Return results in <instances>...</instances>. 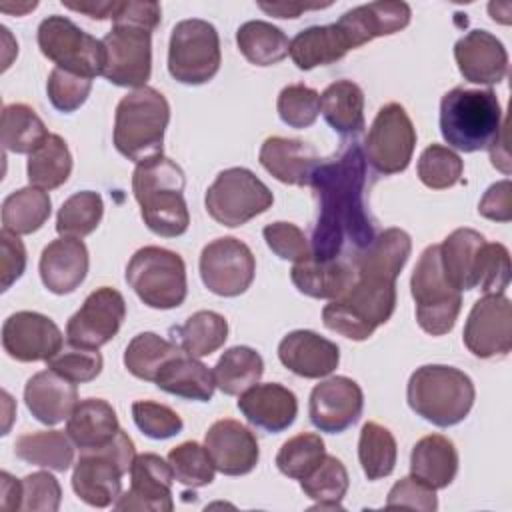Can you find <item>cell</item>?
I'll list each match as a JSON object with an SVG mask.
<instances>
[{
    "mask_svg": "<svg viewBox=\"0 0 512 512\" xmlns=\"http://www.w3.org/2000/svg\"><path fill=\"white\" fill-rule=\"evenodd\" d=\"M262 374L264 360L250 346L228 348L212 368L216 388L228 396H240L244 390L258 384Z\"/></svg>",
    "mask_w": 512,
    "mask_h": 512,
    "instance_id": "obj_40",
    "label": "cell"
},
{
    "mask_svg": "<svg viewBox=\"0 0 512 512\" xmlns=\"http://www.w3.org/2000/svg\"><path fill=\"white\" fill-rule=\"evenodd\" d=\"M262 236L268 248L282 260L296 264L312 258V248L306 234L292 222H272L264 226Z\"/></svg>",
    "mask_w": 512,
    "mask_h": 512,
    "instance_id": "obj_55",
    "label": "cell"
},
{
    "mask_svg": "<svg viewBox=\"0 0 512 512\" xmlns=\"http://www.w3.org/2000/svg\"><path fill=\"white\" fill-rule=\"evenodd\" d=\"M26 270V248L18 234L0 232V286L8 290Z\"/></svg>",
    "mask_w": 512,
    "mask_h": 512,
    "instance_id": "obj_59",
    "label": "cell"
},
{
    "mask_svg": "<svg viewBox=\"0 0 512 512\" xmlns=\"http://www.w3.org/2000/svg\"><path fill=\"white\" fill-rule=\"evenodd\" d=\"M170 122V104L162 92L144 86L128 92L116 106L114 146L132 160L142 162L162 154L164 132Z\"/></svg>",
    "mask_w": 512,
    "mask_h": 512,
    "instance_id": "obj_5",
    "label": "cell"
},
{
    "mask_svg": "<svg viewBox=\"0 0 512 512\" xmlns=\"http://www.w3.org/2000/svg\"><path fill=\"white\" fill-rule=\"evenodd\" d=\"M412 252L410 234L402 228H386L354 258V270L360 278L396 282Z\"/></svg>",
    "mask_w": 512,
    "mask_h": 512,
    "instance_id": "obj_30",
    "label": "cell"
},
{
    "mask_svg": "<svg viewBox=\"0 0 512 512\" xmlns=\"http://www.w3.org/2000/svg\"><path fill=\"white\" fill-rule=\"evenodd\" d=\"M398 458L396 438L378 422H366L360 430L358 460L368 480H380L392 474Z\"/></svg>",
    "mask_w": 512,
    "mask_h": 512,
    "instance_id": "obj_46",
    "label": "cell"
},
{
    "mask_svg": "<svg viewBox=\"0 0 512 512\" xmlns=\"http://www.w3.org/2000/svg\"><path fill=\"white\" fill-rule=\"evenodd\" d=\"M396 308V282L356 276L352 288L322 310V322L328 330L362 342L378 326L386 324Z\"/></svg>",
    "mask_w": 512,
    "mask_h": 512,
    "instance_id": "obj_6",
    "label": "cell"
},
{
    "mask_svg": "<svg viewBox=\"0 0 512 512\" xmlns=\"http://www.w3.org/2000/svg\"><path fill=\"white\" fill-rule=\"evenodd\" d=\"M200 278L218 296L234 298L244 294L256 274L252 250L238 238L224 236L208 242L200 254Z\"/></svg>",
    "mask_w": 512,
    "mask_h": 512,
    "instance_id": "obj_15",
    "label": "cell"
},
{
    "mask_svg": "<svg viewBox=\"0 0 512 512\" xmlns=\"http://www.w3.org/2000/svg\"><path fill=\"white\" fill-rule=\"evenodd\" d=\"M386 508H410V510L434 512L438 508L436 490L426 486L414 476L400 478L388 492Z\"/></svg>",
    "mask_w": 512,
    "mask_h": 512,
    "instance_id": "obj_58",
    "label": "cell"
},
{
    "mask_svg": "<svg viewBox=\"0 0 512 512\" xmlns=\"http://www.w3.org/2000/svg\"><path fill=\"white\" fill-rule=\"evenodd\" d=\"M64 346L56 322L40 312L20 310L2 324V348L18 362H48Z\"/></svg>",
    "mask_w": 512,
    "mask_h": 512,
    "instance_id": "obj_18",
    "label": "cell"
},
{
    "mask_svg": "<svg viewBox=\"0 0 512 512\" xmlns=\"http://www.w3.org/2000/svg\"><path fill=\"white\" fill-rule=\"evenodd\" d=\"M476 358H500L512 350V304L504 294H486L474 302L462 334Z\"/></svg>",
    "mask_w": 512,
    "mask_h": 512,
    "instance_id": "obj_17",
    "label": "cell"
},
{
    "mask_svg": "<svg viewBox=\"0 0 512 512\" xmlns=\"http://www.w3.org/2000/svg\"><path fill=\"white\" fill-rule=\"evenodd\" d=\"M510 284V252L504 244L486 242L476 288L486 294H504Z\"/></svg>",
    "mask_w": 512,
    "mask_h": 512,
    "instance_id": "obj_57",
    "label": "cell"
},
{
    "mask_svg": "<svg viewBox=\"0 0 512 512\" xmlns=\"http://www.w3.org/2000/svg\"><path fill=\"white\" fill-rule=\"evenodd\" d=\"M126 282L146 306L156 310L178 308L188 294L182 256L160 246H144L132 254Z\"/></svg>",
    "mask_w": 512,
    "mask_h": 512,
    "instance_id": "obj_8",
    "label": "cell"
},
{
    "mask_svg": "<svg viewBox=\"0 0 512 512\" xmlns=\"http://www.w3.org/2000/svg\"><path fill=\"white\" fill-rule=\"evenodd\" d=\"M350 44L338 24L310 26L290 40V58L300 70L328 66L350 52Z\"/></svg>",
    "mask_w": 512,
    "mask_h": 512,
    "instance_id": "obj_35",
    "label": "cell"
},
{
    "mask_svg": "<svg viewBox=\"0 0 512 512\" xmlns=\"http://www.w3.org/2000/svg\"><path fill=\"white\" fill-rule=\"evenodd\" d=\"M260 8L276 18H298L300 12H306V10H314V8H322L318 4L314 6H306V4H286V2H280V4H264L260 2Z\"/></svg>",
    "mask_w": 512,
    "mask_h": 512,
    "instance_id": "obj_64",
    "label": "cell"
},
{
    "mask_svg": "<svg viewBox=\"0 0 512 512\" xmlns=\"http://www.w3.org/2000/svg\"><path fill=\"white\" fill-rule=\"evenodd\" d=\"M416 146V130L406 112L398 102L384 104L364 142V158L380 174L404 172L412 160Z\"/></svg>",
    "mask_w": 512,
    "mask_h": 512,
    "instance_id": "obj_14",
    "label": "cell"
},
{
    "mask_svg": "<svg viewBox=\"0 0 512 512\" xmlns=\"http://www.w3.org/2000/svg\"><path fill=\"white\" fill-rule=\"evenodd\" d=\"M324 456L326 448L320 434L302 432L282 444L276 454V466L284 476L302 480L324 460Z\"/></svg>",
    "mask_w": 512,
    "mask_h": 512,
    "instance_id": "obj_48",
    "label": "cell"
},
{
    "mask_svg": "<svg viewBox=\"0 0 512 512\" xmlns=\"http://www.w3.org/2000/svg\"><path fill=\"white\" fill-rule=\"evenodd\" d=\"M170 332L174 342H178L186 354L204 358L224 346L228 338V322L218 312L198 310L188 316L182 326H174Z\"/></svg>",
    "mask_w": 512,
    "mask_h": 512,
    "instance_id": "obj_39",
    "label": "cell"
},
{
    "mask_svg": "<svg viewBox=\"0 0 512 512\" xmlns=\"http://www.w3.org/2000/svg\"><path fill=\"white\" fill-rule=\"evenodd\" d=\"M478 214L494 220V222H510L512 220V184L510 180H500L492 184L480 204H478Z\"/></svg>",
    "mask_w": 512,
    "mask_h": 512,
    "instance_id": "obj_60",
    "label": "cell"
},
{
    "mask_svg": "<svg viewBox=\"0 0 512 512\" xmlns=\"http://www.w3.org/2000/svg\"><path fill=\"white\" fill-rule=\"evenodd\" d=\"M38 48L56 68L90 80L104 72L106 50L102 40L84 32L66 16L52 14L40 22Z\"/></svg>",
    "mask_w": 512,
    "mask_h": 512,
    "instance_id": "obj_12",
    "label": "cell"
},
{
    "mask_svg": "<svg viewBox=\"0 0 512 512\" xmlns=\"http://www.w3.org/2000/svg\"><path fill=\"white\" fill-rule=\"evenodd\" d=\"M14 454L22 462L56 472H66L74 462L72 440L60 430H40L18 436L14 442Z\"/></svg>",
    "mask_w": 512,
    "mask_h": 512,
    "instance_id": "obj_37",
    "label": "cell"
},
{
    "mask_svg": "<svg viewBox=\"0 0 512 512\" xmlns=\"http://www.w3.org/2000/svg\"><path fill=\"white\" fill-rule=\"evenodd\" d=\"M46 364L50 370L58 372L66 380H70L74 384H84V382L94 380L102 372L104 360L98 350L78 348V346L68 344V348H62Z\"/></svg>",
    "mask_w": 512,
    "mask_h": 512,
    "instance_id": "obj_54",
    "label": "cell"
},
{
    "mask_svg": "<svg viewBox=\"0 0 512 512\" xmlns=\"http://www.w3.org/2000/svg\"><path fill=\"white\" fill-rule=\"evenodd\" d=\"M274 202L270 188L248 168L222 170L204 196L206 212L222 226L236 228L266 212Z\"/></svg>",
    "mask_w": 512,
    "mask_h": 512,
    "instance_id": "obj_11",
    "label": "cell"
},
{
    "mask_svg": "<svg viewBox=\"0 0 512 512\" xmlns=\"http://www.w3.org/2000/svg\"><path fill=\"white\" fill-rule=\"evenodd\" d=\"M454 58L464 80L492 86L506 78L508 52L488 30H470L454 44Z\"/></svg>",
    "mask_w": 512,
    "mask_h": 512,
    "instance_id": "obj_22",
    "label": "cell"
},
{
    "mask_svg": "<svg viewBox=\"0 0 512 512\" xmlns=\"http://www.w3.org/2000/svg\"><path fill=\"white\" fill-rule=\"evenodd\" d=\"M154 384L172 396L196 402L212 400L216 388L212 370L184 350L160 368Z\"/></svg>",
    "mask_w": 512,
    "mask_h": 512,
    "instance_id": "obj_34",
    "label": "cell"
},
{
    "mask_svg": "<svg viewBox=\"0 0 512 512\" xmlns=\"http://www.w3.org/2000/svg\"><path fill=\"white\" fill-rule=\"evenodd\" d=\"M184 186V170L164 154L136 164L132 192L150 232L176 238L188 230L190 214L184 200Z\"/></svg>",
    "mask_w": 512,
    "mask_h": 512,
    "instance_id": "obj_2",
    "label": "cell"
},
{
    "mask_svg": "<svg viewBox=\"0 0 512 512\" xmlns=\"http://www.w3.org/2000/svg\"><path fill=\"white\" fill-rule=\"evenodd\" d=\"M350 478L346 466L336 456H324V460L300 480L302 492L316 500L312 510H342V498L346 496Z\"/></svg>",
    "mask_w": 512,
    "mask_h": 512,
    "instance_id": "obj_44",
    "label": "cell"
},
{
    "mask_svg": "<svg viewBox=\"0 0 512 512\" xmlns=\"http://www.w3.org/2000/svg\"><path fill=\"white\" fill-rule=\"evenodd\" d=\"M412 10L406 2H368L344 12L338 18V28L344 32L350 48H360L378 36H390L410 24Z\"/></svg>",
    "mask_w": 512,
    "mask_h": 512,
    "instance_id": "obj_23",
    "label": "cell"
},
{
    "mask_svg": "<svg viewBox=\"0 0 512 512\" xmlns=\"http://www.w3.org/2000/svg\"><path fill=\"white\" fill-rule=\"evenodd\" d=\"M504 124L496 92L456 86L440 100V134L460 152L488 150Z\"/></svg>",
    "mask_w": 512,
    "mask_h": 512,
    "instance_id": "obj_3",
    "label": "cell"
},
{
    "mask_svg": "<svg viewBox=\"0 0 512 512\" xmlns=\"http://www.w3.org/2000/svg\"><path fill=\"white\" fill-rule=\"evenodd\" d=\"M0 508L4 512L20 510L22 504V480H16L8 472L0 474Z\"/></svg>",
    "mask_w": 512,
    "mask_h": 512,
    "instance_id": "obj_61",
    "label": "cell"
},
{
    "mask_svg": "<svg viewBox=\"0 0 512 512\" xmlns=\"http://www.w3.org/2000/svg\"><path fill=\"white\" fill-rule=\"evenodd\" d=\"M440 246V264L456 290H474L484 258L486 238L472 228H456Z\"/></svg>",
    "mask_w": 512,
    "mask_h": 512,
    "instance_id": "obj_29",
    "label": "cell"
},
{
    "mask_svg": "<svg viewBox=\"0 0 512 512\" xmlns=\"http://www.w3.org/2000/svg\"><path fill=\"white\" fill-rule=\"evenodd\" d=\"M222 64L220 36L216 28L200 18H188L172 28L168 44V72L188 86L210 82Z\"/></svg>",
    "mask_w": 512,
    "mask_h": 512,
    "instance_id": "obj_10",
    "label": "cell"
},
{
    "mask_svg": "<svg viewBox=\"0 0 512 512\" xmlns=\"http://www.w3.org/2000/svg\"><path fill=\"white\" fill-rule=\"evenodd\" d=\"M62 488L50 472H32L22 478V504L26 512H56L60 508Z\"/></svg>",
    "mask_w": 512,
    "mask_h": 512,
    "instance_id": "obj_56",
    "label": "cell"
},
{
    "mask_svg": "<svg viewBox=\"0 0 512 512\" xmlns=\"http://www.w3.org/2000/svg\"><path fill=\"white\" fill-rule=\"evenodd\" d=\"M132 418L138 430L152 440H166L182 432V418L166 404L152 400H136L132 404Z\"/></svg>",
    "mask_w": 512,
    "mask_h": 512,
    "instance_id": "obj_52",
    "label": "cell"
},
{
    "mask_svg": "<svg viewBox=\"0 0 512 512\" xmlns=\"http://www.w3.org/2000/svg\"><path fill=\"white\" fill-rule=\"evenodd\" d=\"M204 448L214 468L226 476H244L252 472L260 458L254 432L232 418L216 420L208 428Z\"/></svg>",
    "mask_w": 512,
    "mask_h": 512,
    "instance_id": "obj_21",
    "label": "cell"
},
{
    "mask_svg": "<svg viewBox=\"0 0 512 512\" xmlns=\"http://www.w3.org/2000/svg\"><path fill=\"white\" fill-rule=\"evenodd\" d=\"M168 464L172 468L174 480L188 488H202L214 480V464L204 446L194 440L182 442L168 452Z\"/></svg>",
    "mask_w": 512,
    "mask_h": 512,
    "instance_id": "obj_50",
    "label": "cell"
},
{
    "mask_svg": "<svg viewBox=\"0 0 512 512\" xmlns=\"http://www.w3.org/2000/svg\"><path fill=\"white\" fill-rule=\"evenodd\" d=\"M72 172V154L66 140L58 134L48 138L28 156V182L40 190H54L62 186Z\"/></svg>",
    "mask_w": 512,
    "mask_h": 512,
    "instance_id": "obj_41",
    "label": "cell"
},
{
    "mask_svg": "<svg viewBox=\"0 0 512 512\" xmlns=\"http://www.w3.org/2000/svg\"><path fill=\"white\" fill-rule=\"evenodd\" d=\"M48 130L42 118L28 104H8L2 108V144L14 154H32L44 140Z\"/></svg>",
    "mask_w": 512,
    "mask_h": 512,
    "instance_id": "obj_45",
    "label": "cell"
},
{
    "mask_svg": "<svg viewBox=\"0 0 512 512\" xmlns=\"http://www.w3.org/2000/svg\"><path fill=\"white\" fill-rule=\"evenodd\" d=\"M174 474L168 460L158 454H136L130 466V488L114 502L116 510L172 512Z\"/></svg>",
    "mask_w": 512,
    "mask_h": 512,
    "instance_id": "obj_20",
    "label": "cell"
},
{
    "mask_svg": "<svg viewBox=\"0 0 512 512\" xmlns=\"http://www.w3.org/2000/svg\"><path fill=\"white\" fill-rule=\"evenodd\" d=\"M278 358L296 376L324 378L336 370L340 348L312 330H294L280 340Z\"/></svg>",
    "mask_w": 512,
    "mask_h": 512,
    "instance_id": "obj_24",
    "label": "cell"
},
{
    "mask_svg": "<svg viewBox=\"0 0 512 512\" xmlns=\"http://www.w3.org/2000/svg\"><path fill=\"white\" fill-rule=\"evenodd\" d=\"M104 214L102 196L94 190H80L72 194L58 210L56 232L60 236L84 238L92 234Z\"/></svg>",
    "mask_w": 512,
    "mask_h": 512,
    "instance_id": "obj_47",
    "label": "cell"
},
{
    "mask_svg": "<svg viewBox=\"0 0 512 512\" xmlns=\"http://www.w3.org/2000/svg\"><path fill=\"white\" fill-rule=\"evenodd\" d=\"M458 472V450L442 434L420 438L410 452V476L434 490L448 488Z\"/></svg>",
    "mask_w": 512,
    "mask_h": 512,
    "instance_id": "obj_33",
    "label": "cell"
},
{
    "mask_svg": "<svg viewBox=\"0 0 512 512\" xmlns=\"http://www.w3.org/2000/svg\"><path fill=\"white\" fill-rule=\"evenodd\" d=\"M364 408V394L358 382L348 376H330L310 392V422L328 434H340L358 422Z\"/></svg>",
    "mask_w": 512,
    "mask_h": 512,
    "instance_id": "obj_19",
    "label": "cell"
},
{
    "mask_svg": "<svg viewBox=\"0 0 512 512\" xmlns=\"http://www.w3.org/2000/svg\"><path fill=\"white\" fill-rule=\"evenodd\" d=\"M118 430L116 412L102 398L80 400L66 420V434L80 452L104 448L116 438Z\"/></svg>",
    "mask_w": 512,
    "mask_h": 512,
    "instance_id": "obj_32",
    "label": "cell"
},
{
    "mask_svg": "<svg viewBox=\"0 0 512 512\" xmlns=\"http://www.w3.org/2000/svg\"><path fill=\"white\" fill-rule=\"evenodd\" d=\"M236 44L242 56L254 66H274L288 56L290 40L274 24L264 20L244 22L236 32Z\"/></svg>",
    "mask_w": 512,
    "mask_h": 512,
    "instance_id": "obj_42",
    "label": "cell"
},
{
    "mask_svg": "<svg viewBox=\"0 0 512 512\" xmlns=\"http://www.w3.org/2000/svg\"><path fill=\"white\" fill-rule=\"evenodd\" d=\"M320 112L340 136H356L364 128V92L352 80H336L320 94Z\"/></svg>",
    "mask_w": 512,
    "mask_h": 512,
    "instance_id": "obj_36",
    "label": "cell"
},
{
    "mask_svg": "<svg viewBox=\"0 0 512 512\" xmlns=\"http://www.w3.org/2000/svg\"><path fill=\"white\" fill-rule=\"evenodd\" d=\"M180 352L182 348L176 342H170L154 332H140L124 350V366L132 376L154 382L160 368Z\"/></svg>",
    "mask_w": 512,
    "mask_h": 512,
    "instance_id": "obj_43",
    "label": "cell"
},
{
    "mask_svg": "<svg viewBox=\"0 0 512 512\" xmlns=\"http://www.w3.org/2000/svg\"><path fill=\"white\" fill-rule=\"evenodd\" d=\"M488 150H490L492 166H496L504 174H510V154H508V144H506V120L502 124L498 138L492 142V146Z\"/></svg>",
    "mask_w": 512,
    "mask_h": 512,
    "instance_id": "obj_62",
    "label": "cell"
},
{
    "mask_svg": "<svg viewBox=\"0 0 512 512\" xmlns=\"http://www.w3.org/2000/svg\"><path fill=\"white\" fill-rule=\"evenodd\" d=\"M410 292L416 302V322L430 336L448 334L462 308L460 290H456L444 276L440 264V246H428L410 278Z\"/></svg>",
    "mask_w": 512,
    "mask_h": 512,
    "instance_id": "obj_9",
    "label": "cell"
},
{
    "mask_svg": "<svg viewBox=\"0 0 512 512\" xmlns=\"http://www.w3.org/2000/svg\"><path fill=\"white\" fill-rule=\"evenodd\" d=\"M290 278L298 292L310 298L336 300L352 288V284L356 282V270L354 264L344 258H308L292 266Z\"/></svg>",
    "mask_w": 512,
    "mask_h": 512,
    "instance_id": "obj_31",
    "label": "cell"
},
{
    "mask_svg": "<svg viewBox=\"0 0 512 512\" xmlns=\"http://www.w3.org/2000/svg\"><path fill=\"white\" fill-rule=\"evenodd\" d=\"M90 90H92L90 78L78 76L62 68H52V72L48 74V82H46L48 100L56 110L64 114L78 110L88 100Z\"/></svg>",
    "mask_w": 512,
    "mask_h": 512,
    "instance_id": "obj_53",
    "label": "cell"
},
{
    "mask_svg": "<svg viewBox=\"0 0 512 512\" xmlns=\"http://www.w3.org/2000/svg\"><path fill=\"white\" fill-rule=\"evenodd\" d=\"M238 410L256 428L278 434L284 432L298 414V400L292 390L278 382L254 384L238 398Z\"/></svg>",
    "mask_w": 512,
    "mask_h": 512,
    "instance_id": "obj_25",
    "label": "cell"
},
{
    "mask_svg": "<svg viewBox=\"0 0 512 512\" xmlns=\"http://www.w3.org/2000/svg\"><path fill=\"white\" fill-rule=\"evenodd\" d=\"M124 318V296L110 286L96 288L86 296L80 310L70 316L66 340L70 346L98 350L118 334Z\"/></svg>",
    "mask_w": 512,
    "mask_h": 512,
    "instance_id": "obj_16",
    "label": "cell"
},
{
    "mask_svg": "<svg viewBox=\"0 0 512 512\" xmlns=\"http://www.w3.org/2000/svg\"><path fill=\"white\" fill-rule=\"evenodd\" d=\"M24 402L38 422L54 426L68 420L80 400L76 384L48 368L28 378L24 386Z\"/></svg>",
    "mask_w": 512,
    "mask_h": 512,
    "instance_id": "obj_28",
    "label": "cell"
},
{
    "mask_svg": "<svg viewBox=\"0 0 512 512\" xmlns=\"http://www.w3.org/2000/svg\"><path fill=\"white\" fill-rule=\"evenodd\" d=\"M90 266L88 248L80 238L60 236L52 240L40 256L42 284L58 296L74 292L86 278Z\"/></svg>",
    "mask_w": 512,
    "mask_h": 512,
    "instance_id": "obj_26",
    "label": "cell"
},
{
    "mask_svg": "<svg viewBox=\"0 0 512 512\" xmlns=\"http://www.w3.org/2000/svg\"><path fill=\"white\" fill-rule=\"evenodd\" d=\"M280 120L290 128H308L320 114V94L304 84H288L276 100Z\"/></svg>",
    "mask_w": 512,
    "mask_h": 512,
    "instance_id": "obj_51",
    "label": "cell"
},
{
    "mask_svg": "<svg viewBox=\"0 0 512 512\" xmlns=\"http://www.w3.org/2000/svg\"><path fill=\"white\" fill-rule=\"evenodd\" d=\"M136 458L132 438L120 428L116 438L98 450L80 452L72 472V490L94 508L114 504L122 494V476Z\"/></svg>",
    "mask_w": 512,
    "mask_h": 512,
    "instance_id": "obj_7",
    "label": "cell"
},
{
    "mask_svg": "<svg viewBox=\"0 0 512 512\" xmlns=\"http://www.w3.org/2000/svg\"><path fill=\"white\" fill-rule=\"evenodd\" d=\"M52 202L46 190L26 186L10 192L2 202V228L24 236L40 230L50 218Z\"/></svg>",
    "mask_w": 512,
    "mask_h": 512,
    "instance_id": "obj_38",
    "label": "cell"
},
{
    "mask_svg": "<svg viewBox=\"0 0 512 512\" xmlns=\"http://www.w3.org/2000/svg\"><path fill=\"white\" fill-rule=\"evenodd\" d=\"M476 388L468 374L446 364H426L406 386L408 406L426 422L448 428L460 424L474 406Z\"/></svg>",
    "mask_w": 512,
    "mask_h": 512,
    "instance_id": "obj_4",
    "label": "cell"
},
{
    "mask_svg": "<svg viewBox=\"0 0 512 512\" xmlns=\"http://www.w3.org/2000/svg\"><path fill=\"white\" fill-rule=\"evenodd\" d=\"M416 172L424 186L432 190H446L462 180L464 164L452 148L442 144H430L420 154Z\"/></svg>",
    "mask_w": 512,
    "mask_h": 512,
    "instance_id": "obj_49",
    "label": "cell"
},
{
    "mask_svg": "<svg viewBox=\"0 0 512 512\" xmlns=\"http://www.w3.org/2000/svg\"><path fill=\"white\" fill-rule=\"evenodd\" d=\"M70 10L82 12L88 18L94 20H104V18H112L114 10H116V2H84V4H64Z\"/></svg>",
    "mask_w": 512,
    "mask_h": 512,
    "instance_id": "obj_63",
    "label": "cell"
},
{
    "mask_svg": "<svg viewBox=\"0 0 512 512\" xmlns=\"http://www.w3.org/2000/svg\"><path fill=\"white\" fill-rule=\"evenodd\" d=\"M258 160L268 174L290 186H310V178L320 164L310 144L284 136L266 138L260 146Z\"/></svg>",
    "mask_w": 512,
    "mask_h": 512,
    "instance_id": "obj_27",
    "label": "cell"
},
{
    "mask_svg": "<svg viewBox=\"0 0 512 512\" xmlns=\"http://www.w3.org/2000/svg\"><path fill=\"white\" fill-rule=\"evenodd\" d=\"M310 188L318 202L310 248L312 258H356L372 240L374 224L364 202L366 158L358 144H348L338 156L320 160Z\"/></svg>",
    "mask_w": 512,
    "mask_h": 512,
    "instance_id": "obj_1",
    "label": "cell"
},
{
    "mask_svg": "<svg viewBox=\"0 0 512 512\" xmlns=\"http://www.w3.org/2000/svg\"><path fill=\"white\" fill-rule=\"evenodd\" d=\"M152 32L136 22L114 20L102 38L106 50L102 76L122 88H144L152 74Z\"/></svg>",
    "mask_w": 512,
    "mask_h": 512,
    "instance_id": "obj_13",
    "label": "cell"
}]
</instances>
